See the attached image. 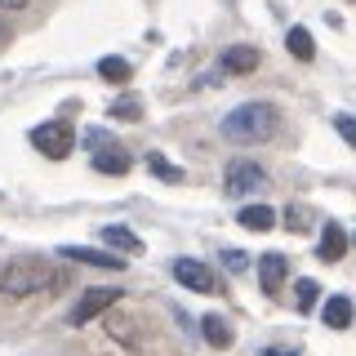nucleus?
<instances>
[{"instance_id": "obj_2", "label": "nucleus", "mask_w": 356, "mask_h": 356, "mask_svg": "<svg viewBox=\"0 0 356 356\" xmlns=\"http://www.w3.org/2000/svg\"><path fill=\"white\" fill-rule=\"evenodd\" d=\"M276 120H281V111L272 103H241L236 111L222 116V138L236 143V147H254V143L276 134Z\"/></svg>"}, {"instance_id": "obj_26", "label": "nucleus", "mask_w": 356, "mask_h": 356, "mask_svg": "<svg viewBox=\"0 0 356 356\" xmlns=\"http://www.w3.org/2000/svg\"><path fill=\"white\" fill-rule=\"evenodd\" d=\"M5 9L9 14H14V9H27V0H0V14H5Z\"/></svg>"}, {"instance_id": "obj_21", "label": "nucleus", "mask_w": 356, "mask_h": 356, "mask_svg": "<svg viewBox=\"0 0 356 356\" xmlns=\"http://www.w3.org/2000/svg\"><path fill=\"white\" fill-rule=\"evenodd\" d=\"M107 116L111 120H129V125H134V120H143V103H138V98H116Z\"/></svg>"}, {"instance_id": "obj_6", "label": "nucleus", "mask_w": 356, "mask_h": 356, "mask_svg": "<svg viewBox=\"0 0 356 356\" xmlns=\"http://www.w3.org/2000/svg\"><path fill=\"white\" fill-rule=\"evenodd\" d=\"M174 281L187 285L192 294H214V289H218L214 267H205L200 259H174Z\"/></svg>"}, {"instance_id": "obj_7", "label": "nucleus", "mask_w": 356, "mask_h": 356, "mask_svg": "<svg viewBox=\"0 0 356 356\" xmlns=\"http://www.w3.org/2000/svg\"><path fill=\"white\" fill-rule=\"evenodd\" d=\"M63 259L72 263H85V267H103V272H125L129 259H120V254H107V250H85V245H63Z\"/></svg>"}, {"instance_id": "obj_15", "label": "nucleus", "mask_w": 356, "mask_h": 356, "mask_svg": "<svg viewBox=\"0 0 356 356\" xmlns=\"http://www.w3.org/2000/svg\"><path fill=\"white\" fill-rule=\"evenodd\" d=\"M343 254H348V232H343L339 222H325V227H321V259L339 263Z\"/></svg>"}, {"instance_id": "obj_11", "label": "nucleus", "mask_w": 356, "mask_h": 356, "mask_svg": "<svg viewBox=\"0 0 356 356\" xmlns=\"http://www.w3.org/2000/svg\"><path fill=\"white\" fill-rule=\"evenodd\" d=\"M98 241H103L107 250H116V254H143V241L134 236L129 227H120V222H107V227L98 232Z\"/></svg>"}, {"instance_id": "obj_4", "label": "nucleus", "mask_w": 356, "mask_h": 356, "mask_svg": "<svg viewBox=\"0 0 356 356\" xmlns=\"http://www.w3.org/2000/svg\"><path fill=\"white\" fill-rule=\"evenodd\" d=\"M263 187H267V174L254 161H232L227 174H222V192L227 196H254V192H263Z\"/></svg>"}, {"instance_id": "obj_22", "label": "nucleus", "mask_w": 356, "mask_h": 356, "mask_svg": "<svg viewBox=\"0 0 356 356\" xmlns=\"http://www.w3.org/2000/svg\"><path fill=\"white\" fill-rule=\"evenodd\" d=\"M285 227L289 232H312V209L307 205H289L285 209Z\"/></svg>"}, {"instance_id": "obj_25", "label": "nucleus", "mask_w": 356, "mask_h": 356, "mask_svg": "<svg viewBox=\"0 0 356 356\" xmlns=\"http://www.w3.org/2000/svg\"><path fill=\"white\" fill-rule=\"evenodd\" d=\"M81 143H85V147H107L111 138H107L103 129H85V134H81Z\"/></svg>"}, {"instance_id": "obj_23", "label": "nucleus", "mask_w": 356, "mask_h": 356, "mask_svg": "<svg viewBox=\"0 0 356 356\" xmlns=\"http://www.w3.org/2000/svg\"><path fill=\"white\" fill-rule=\"evenodd\" d=\"M334 129H339V138L348 143V147H356V116H343L339 111V116H334Z\"/></svg>"}, {"instance_id": "obj_27", "label": "nucleus", "mask_w": 356, "mask_h": 356, "mask_svg": "<svg viewBox=\"0 0 356 356\" xmlns=\"http://www.w3.org/2000/svg\"><path fill=\"white\" fill-rule=\"evenodd\" d=\"M267 356H294V352H285V348H272V352H267Z\"/></svg>"}, {"instance_id": "obj_17", "label": "nucleus", "mask_w": 356, "mask_h": 356, "mask_svg": "<svg viewBox=\"0 0 356 356\" xmlns=\"http://www.w3.org/2000/svg\"><path fill=\"white\" fill-rule=\"evenodd\" d=\"M285 49L294 54L298 63H312V58H316V44H312V31H307V27H289V36H285Z\"/></svg>"}, {"instance_id": "obj_24", "label": "nucleus", "mask_w": 356, "mask_h": 356, "mask_svg": "<svg viewBox=\"0 0 356 356\" xmlns=\"http://www.w3.org/2000/svg\"><path fill=\"white\" fill-rule=\"evenodd\" d=\"M222 263H227V272H245V267H250V254L245 250H222Z\"/></svg>"}, {"instance_id": "obj_28", "label": "nucleus", "mask_w": 356, "mask_h": 356, "mask_svg": "<svg viewBox=\"0 0 356 356\" xmlns=\"http://www.w3.org/2000/svg\"><path fill=\"white\" fill-rule=\"evenodd\" d=\"M0 40H9V27H5V18H0Z\"/></svg>"}, {"instance_id": "obj_5", "label": "nucleus", "mask_w": 356, "mask_h": 356, "mask_svg": "<svg viewBox=\"0 0 356 356\" xmlns=\"http://www.w3.org/2000/svg\"><path fill=\"white\" fill-rule=\"evenodd\" d=\"M116 303H120V289H111V285H94V289H85L81 303L72 307V325H89V321H98L107 307H116Z\"/></svg>"}, {"instance_id": "obj_12", "label": "nucleus", "mask_w": 356, "mask_h": 356, "mask_svg": "<svg viewBox=\"0 0 356 356\" xmlns=\"http://www.w3.org/2000/svg\"><path fill=\"white\" fill-rule=\"evenodd\" d=\"M129 152L125 147H116V143H107V147H98L94 152V170L98 174H129Z\"/></svg>"}, {"instance_id": "obj_19", "label": "nucleus", "mask_w": 356, "mask_h": 356, "mask_svg": "<svg viewBox=\"0 0 356 356\" xmlns=\"http://www.w3.org/2000/svg\"><path fill=\"white\" fill-rule=\"evenodd\" d=\"M316 298H321V285L312 281V276L294 281V307H298V312H312V307H316Z\"/></svg>"}, {"instance_id": "obj_10", "label": "nucleus", "mask_w": 356, "mask_h": 356, "mask_svg": "<svg viewBox=\"0 0 356 356\" xmlns=\"http://www.w3.org/2000/svg\"><path fill=\"white\" fill-rule=\"evenodd\" d=\"M285 276H289V263H285V254H263V259H259V281H263V289H267V294H281Z\"/></svg>"}, {"instance_id": "obj_1", "label": "nucleus", "mask_w": 356, "mask_h": 356, "mask_svg": "<svg viewBox=\"0 0 356 356\" xmlns=\"http://www.w3.org/2000/svg\"><path fill=\"white\" fill-rule=\"evenodd\" d=\"M67 276L54 272L44 259H14L0 267V294L5 298H27V294H40V289H63Z\"/></svg>"}, {"instance_id": "obj_18", "label": "nucleus", "mask_w": 356, "mask_h": 356, "mask_svg": "<svg viewBox=\"0 0 356 356\" xmlns=\"http://www.w3.org/2000/svg\"><path fill=\"white\" fill-rule=\"evenodd\" d=\"M98 76L111 81V85H120V81H129V76H134V67L125 58H116V54H107V58H98Z\"/></svg>"}, {"instance_id": "obj_9", "label": "nucleus", "mask_w": 356, "mask_h": 356, "mask_svg": "<svg viewBox=\"0 0 356 356\" xmlns=\"http://www.w3.org/2000/svg\"><path fill=\"white\" fill-rule=\"evenodd\" d=\"M103 316H107V334H111V339H120L125 348H138V343H143V325L134 316H125V312H116V307H107Z\"/></svg>"}, {"instance_id": "obj_8", "label": "nucleus", "mask_w": 356, "mask_h": 356, "mask_svg": "<svg viewBox=\"0 0 356 356\" xmlns=\"http://www.w3.org/2000/svg\"><path fill=\"white\" fill-rule=\"evenodd\" d=\"M259 63H263L259 44H232V49H222V58H218V67L227 76H245V72H254Z\"/></svg>"}, {"instance_id": "obj_13", "label": "nucleus", "mask_w": 356, "mask_h": 356, "mask_svg": "<svg viewBox=\"0 0 356 356\" xmlns=\"http://www.w3.org/2000/svg\"><path fill=\"white\" fill-rule=\"evenodd\" d=\"M200 330H205V343H209V348H222V352H227L232 343H236V334H232L227 316H218V312H209V316H200Z\"/></svg>"}, {"instance_id": "obj_20", "label": "nucleus", "mask_w": 356, "mask_h": 356, "mask_svg": "<svg viewBox=\"0 0 356 356\" xmlns=\"http://www.w3.org/2000/svg\"><path fill=\"white\" fill-rule=\"evenodd\" d=\"M147 170L156 174V178H165V183H183V170H178V165H170V161H165V156L161 152H147Z\"/></svg>"}, {"instance_id": "obj_3", "label": "nucleus", "mask_w": 356, "mask_h": 356, "mask_svg": "<svg viewBox=\"0 0 356 356\" xmlns=\"http://www.w3.org/2000/svg\"><path fill=\"white\" fill-rule=\"evenodd\" d=\"M31 147L44 152L49 161H67V156L76 152L72 120H44V125H36V129H31Z\"/></svg>"}, {"instance_id": "obj_14", "label": "nucleus", "mask_w": 356, "mask_h": 356, "mask_svg": "<svg viewBox=\"0 0 356 356\" xmlns=\"http://www.w3.org/2000/svg\"><path fill=\"white\" fill-rule=\"evenodd\" d=\"M321 316H325V325H330V330H348V325H352V316H356V307H352V298H348V294H330V303L321 307Z\"/></svg>"}, {"instance_id": "obj_16", "label": "nucleus", "mask_w": 356, "mask_h": 356, "mask_svg": "<svg viewBox=\"0 0 356 356\" xmlns=\"http://www.w3.org/2000/svg\"><path fill=\"white\" fill-rule=\"evenodd\" d=\"M236 222L245 232H272L276 227V209L272 205H245L241 214H236Z\"/></svg>"}, {"instance_id": "obj_29", "label": "nucleus", "mask_w": 356, "mask_h": 356, "mask_svg": "<svg viewBox=\"0 0 356 356\" xmlns=\"http://www.w3.org/2000/svg\"><path fill=\"white\" fill-rule=\"evenodd\" d=\"M348 245H356V236H348Z\"/></svg>"}]
</instances>
